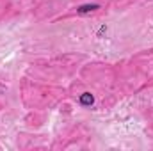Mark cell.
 <instances>
[{
    "instance_id": "6da1fadb",
    "label": "cell",
    "mask_w": 153,
    "mask_h": 151,
    "mask_svg": "<svg viewBox=\"0 0 153 151\" xmlns=\"http://www.w3.org/2000/svg\"><path fill=\"white\" fill-rule=\"evenodd\" d=\"M80 103H82L84 107H91V105L94 103V98H93V94H91V93H84V94L80 96Z\"/></svg>"
},
{
    "instance_id": "7a4b0ae2",
    "label": "cell",
    "mask_w": 153,
    "mask_h": 151,
    "mask_svg": "<svg viewBox=\"0 0 153 151\" xmlns=\"http://www.w3.org/2000/svg\"><path fill=\"white\" fill-rule=\"evenodd\" d=\"M98 7H100L98 4H87V5H80L76 11H78L80 14H84V13H91V11H96Z\"/></svg>"
}]
</instances>
